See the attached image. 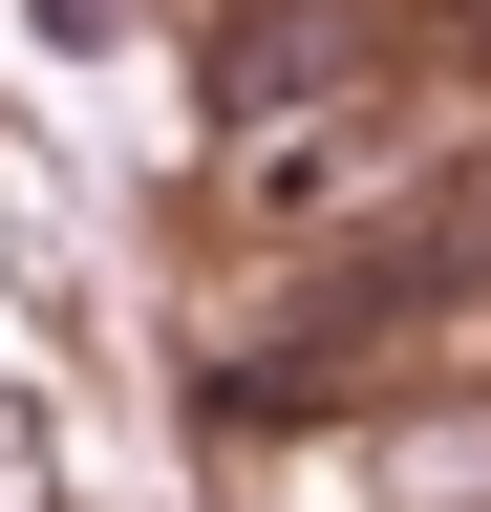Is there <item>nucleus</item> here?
<instances>
[{"label": "nucleus", "mask_w": 491, "mask_h": 512, "mask_svg": "<svg viewBox=\"0 0 491 512\" xmlns=\"http://www.w3.org/2000/svg\"><path fill=\"white\" fill-rule=\"evenodd\" d=\"M449 235H491V171H470V214H449Z\"/></svg>", "instance_id": "3"}, {"label": "nucleus", "mask_w": 491, "mask_h": 512, "mask_svg": "<svg viewBox=\"0 0 491 512\" xmlns=\"http://www.w3.org/2000/svg\"><path fill=\"white\" fill-rule=\"evenodd\" d=\"M0 512H43V427H0Z\"/></svg>", "instance_id": "2"}, {"label": "nucleus", "mask_w": 491, "mask_h": 512, "mask_svg": "<svg viewBox=\"0 0 491 512\" xmlns=\"http://www.w3.org/2000/svg\"><path fill=\"white\" fill-rule=\"evenodd\" d=\"M470 22H491V0H470Z\"/></svg>", "instance_id": "4"}, {"label": "nucleus", "mask_w": 491, "mask_h": 512, "mask_svg": "<svg viewBox=\"0 0 491 512\" xmlns=\"http://www.w3.org/2000/svg\"><path fill=\"white\" fill-rule=\"evenodd\" d=\"M342 64H363V0H257V22L214 43V107H235V128H278V107H321Z\"/></svg>", "instance_id": "1"}]
</instances>
